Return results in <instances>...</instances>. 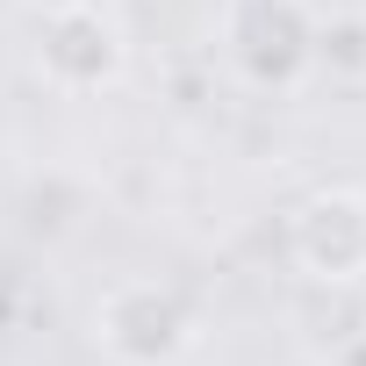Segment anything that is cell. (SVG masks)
I'll return each instance as SVG.
<instances>
[{
	"label": "cell",
	"instance_id": "obj_5",
	"mask_svg": "<svg viewBox=\"0 0 366 366\" xmlns=\"http://www.w3.org/2000/svg\"><path fill=\"white\" fill-rule=\"evenodd\" d=\"M323 366H366V330H359V337H345V345H337Z\"/></svg>",
	"mask_w": 366,
	"mask_h": 366
},
{
	"label": "cell",
	"instance_id": "obj_3",
	"mask_svg": "<svg viewBox=\"0 0 366 366\" xmlns=\"http://www.w3.org/2000/svg\"><path fill=\"white\" fill-rule=\"evenodd\" d=\"M287 252L309 280H330V287L366 280V194H352V187L309 194L287 223Z\"/></svg>",
	"mask_w": 366,
	"mask_h": 366
},
{
	"label": "cell",
	"instance_id": "obj_2",
	"mask_svg": "<svg viewBox=\"0 0 366 366\" xmlns=\"http://www.w3.org/2000/svg\"><path fill=\"white\" fill-rule=\"evenodd\" d=\"M36 65L65 94L108 86L122 72V29H115V15H101L94 0H65V8H51L44 29H36Z\"/></svg>",
	"mask_w": 366,
	"mask_h": 366
},
{
	"label": "cell",
	"instance_id": "obj_1",
	"mask_svg": "<svg viewBox=\"0 0 366 366\" xmlns=\"http://www.w3.org/2000/svg\"><path fill=\"white\" fill-rule=\"evenodd\" d=\"M94 337L122 366H165L172 352H187L194 316H187V302H179L172 287H158V280H122L94 309Z\"/></svg>",
	"mask_w": 366,
	"mask_h": 366
},
{
	"label": "cell",
	"instance_id": "obj_4",
	"mask_svg": "<svg viewBox=\"0 0 366 366\" xmlns=\"http://www.w3.org/2000/svg\"><path fill=\"white\" fill-rule=\"evenodd\" d=\"M230 44H237L252 79H295L316 58V29H309V15L295 8V0H244Z\"/></svg>",
	"mask_w": 366,
	"mask_h": 366
}]
</instances>
